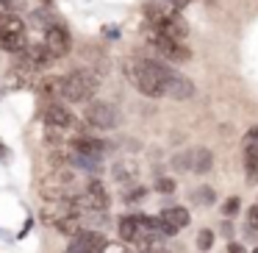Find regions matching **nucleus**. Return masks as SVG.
Here are the masks:
<instances>
[{"label":"nucleus","instance_id":"f257e3e1","mask_svg":"<svg viewBox=\"0 0 258 253\" xmlns=\"http://www.w3.org/2000/svg\"><path fill=\"white\" fill-rule=\"evenodd\" d=\"M169 67L153 59H134L128 62V75L134 86L147 97H161L164 95V78H167Z\"/></svg>","mask_w":258,"mask_h":253},{"label":"nucleus","instance_id":"f03ea898","mask_svg":"<svg viewBox=\"0 0 258 253\" xmlns=\"http://www.w3.org/2000/svg\"><path fill=\"white\" fill-rule=\"evenodd\" d=\"M97 86H100V78H97L92 70H73V73L64 78V97L73 100V103L92 100Z\"/></svg>","mask_w":258,"mask_h":253},{"label":"nucleus","instance_id":"7ed1b4c3","mask_svg":"<svg viewBox=\"0 0 258 253\" xmlns=\"http://www.w3.org/2000/svg\"><path fill=\"white\" fill-rule=\"evenodd\" d=\"M53 62H58V59L53 56L45 45H31V47H25L23 53H17L14 67L25 70V73H36V70H47Z\"/></svg>","mask_w":258,"mask_h":253},{"label":"nucleus","instance_id":"20e7f679","mask_svg":"<svg viewBox=\"0 0 258 253\" xmlns=\"http://www.w3.org/2000/svg\"><path fill=\"white\" fill-rule=\"evenodd\" d=\"M86 125L89 128H97V131H111L117 125V109L111 106L108 100H95L86 106V114H84Z\"/></svg>","mask_w":258,"mask_h":253},{"label":"nucleus","instance_id":"39448f33","mask_svg":"<svg viewBox=\"0 0 258 253\" xmlns=\"http://www.w3.org/2000/svg\"><path fill=\"white\" fill-rule=\"evenodd\" d=\"M156 34L164 36V39H172V42H183L186 36H189V25H186V20L180 17V14L164 12V17L156 23Z\"/></svg>","mask_w":258,"mask_h":253},{"label":"nucleus","instance_id":"423d86ee","mask_svg":"<svg viewBox=\"0 0 258 253\" xmlns=\"http://www.w3.org/2000/svg\"><path fill=\"white\" fill-rule=\"evenodd\" d=\"M150 45L156 47L164 59H169V62H175V64H183V62H189V59H191V50L183 45V42L164 39V36H158L156 31H153V36H150Z\"/></svg>","mask_w":258,"mask_h":253},{"label":"nucleus","instance_id":"0eeeda50","mask_svg":"<svg viewBox=\"0 0 258 253\" xmlns=\"http://www.w3.org/2000/svg\"><path fill=\"white\" fill-rule=\"evenodd\" d=\"M45 125H50V128H58V131H67V128H81L78 117H75L73 112H70L67 106H61V103H50V106L45 109Z\"/></svg>","mask_w":258,"mask_h":253},{"label":"nucleus","instance_id":"6e6552de","mask_svg":"<svg viewBox=\"0 0 258 253\" xmlns=\"http://www.w3.org/2000/svg\"><path fill=\"white\" fill-rule=\"evenodd\" d=\"M103 245H106V236L100 231H78V234H73L67 253H100Z\"/></svg>","mask_w":258,"mask_h":253},{"label":"nucleus","instance_id":"1a4fd4ad","mask_svg":"<svg viewBox=\"0 0 258 253\" xmlns=\"http://www.w3.org/2000/svg\"><path fill=\"white\" fill-rule=\"evenodd\" d=\"M42 45H45L56 59H61V56H67V53H70L73 39H70V34H67L64 25H53V28L45 31V42H42Z\"/></svg>","mask_w":258,"mask_h":253},{"label":"nucleus","instance_id":"9d476101","mask_svg":"<svg viewBox=\"0 0 258 253\" xmlns=\"http://www.w3.org/2000/svg\"><path fill=\"white\" fill-rule=\"evenodd\" d=\"M164 95L175 97V100H186V97L195 95V84H191L186 75L175 73V70H169L167 78H164Z\"/></svg>","mask_w":258,"mask_h":253},{"label":"nucleus","instance_id":"9b49d317","mask_svg":"<svg viewBox=\"0 0 258 253\" xmlns=\"http://www.w3.org/2000/svg\"><path fill=\"white\" fill-rule=\"evenodd\" d=\"M106 142L95 139V136H75L73 142H70V150L78 153V156H86V159H97L100 162V156L106 153Z\"/></svg>","mask_w":258,"mask_h":253},{"label":"nucleus","instance_id":"f8f14e48","mask_svg":"<svg viewBox=\"0 0 258 253\" xmlns=\"http://www.w3.org/2000/svg\"><path fill=\"white\" fill-rule=\"evenodd\" d=\"M211 167H214V153L208 147H195L191 150V173L206 175V173H211Z\"/></svg>","mask_w":258,"mask_h":253},{"label":"nucleus","instance_id":"ddd939ff","mask_svg":"<svg viewBox=\"0 0 258 253\" xmlns=\"http://www.w3.org/2000/svg\"><path fill=\"white\" fill-rule=\"evenodd\" d=\"M244 170H247V181L258 184V142L244 139Z\"/></svg>","mask_w":258,"mask_h":253},{"label":"nucleus","instance_id":"4468645a","mask_svg":"<svg viewBox=\"0 0 258 253\" xmlns=\"http://www.w3.org/2000/svg\"><path fill=\"white\" fill-rule=\"evenodd\" d=\"M161 220L169 225V228H175V231H180V228H186L189 225V212H186L183 206H172V209H164L161 212Z\"/></svg>","mask_w":258,"mask_h":253},{"label":"nucleus","instance_id":"2eb2a0df","mask_svg":"<svg viewBox=\"0 0 258 253\" xmlns=\"http://www.w3.org/2000/svg\"><path fill=\"white\" fill-rule=\"evenodd\" d=\"M36 92H39L42 97H64V78H42V81H36Z\"/></svg>","mask_w":258,"mask_h":253},{"label":"nucleus","instance_id":"dca6fc26","mask_svg":"<svg viewBox=\"0 0 258 253\" xmlns=\"http://www.w3.org/2000/svg\"><path fill=\"white\" fill-rule=\"evenodd\" d=\"M139 239V220L136 214H128V217L119 220V242H136Z\"/></svg>","mask_w":258,"mask_h":253},{"label":"nucleus","instance_id":"f3484780","mask_svg":"<svg viewBox=\"0 0 258 253\" xmlns=\"http://www.w3.org/2000/svg\"><path fill=\"white\" fill-rule=\"evenodd\" d=\"M25 47H28V39H25V34H3V36H0V50L23 53Z\"/></svg>","mask_w":258,"mask_h":253},{"label":"nucleus","instance_id":"a211bd4d","mask_svg":"<svg viewBox=\"0 0 258 253\" xmlns=\"http://www.w3.org/2000/svg\"><path fill=\"white\" fill-rule=\"evenodd\" d=\"M31 23H34L36 28L47 31V28H53V25H58V17L53 12H47V9H39V12L31 14Z\"/></svg>","mask_w":258,"mask_h":253},{"label":"nucleus","instance_id":"6ab92c4d","mask_svg":"<svg viewBox=\"0 0 258 253\" xmlns=\"http://www.w3.org/2000/svg\"><path fill=\"white\" fill-rule=\"evenodd\" d=\"M114 178H117L119 184L134 181L136 178V164L134 162H117V164H114Z\"/></svg>","mask_w":258,"mask_h":253},{"label":"nucleus","instance_id":"aec40b11","mask_svg":"<svg viewBox=\"0 0 258 253\" xmlns=\"http://www.w3.org/2000/svg\"><path fill=\"white\" fill-rule=\"evenodd\" d=\"M214 200H217V192H214L211 186H197V189L191 192V203H195V206H211Z\"/></svg>","mask_w":258,"mask_h":253},{"label":"nucleus","instance_id":"412c9836","mask_svg":"<svg viewBox=\"0 0 258 253\" xmlns=\"http://www.w3.org/2000/svg\"><path fill=\"white\" fill-rule=\"evenodd\" d=\"M25 9V0H0V17H17Z\"/></svg>","mask_w":258,"mask_h":253},{"label":"nucleus","instance_id":"4be33fe9","mask_svg":"<svg viewBox=\"0 0 258 253\" xmlns=\"http://www.w3.org/2000/svg\"><path fill=\"white\" fill-rule=\"evenodd\" d=\"M172 167H175V170H180V173L191 170V150H186V153H178V156H172Z\"/></svg>","mask_w":258,"mask_h":253},{"label":"nucleus","instance_id":"5701e85b","mask_svg":"<svg viewBox=\"0 0 258 253\" xmlns=\"http://www.w3.org/2000/svg\"><path fill=\"white\" fill-rule=\"evenodd\" d=\"M211 245H214V231L203 228L197 234V250H211Z\"/></svg>","mask_w":258,"mask_h":253},{"label":"nucleus","instance_id":"b1692460","mask_svg":"<svg viewBox=\"0 0 258 253\" xmlns=\"http://www.w3.org/2000/svg\"><path fill=\"white\" fill-rule=\"evenodd\" d=\"M239 209H241L239 197H228V200H225V206H222V214L230 220V217H236V214H239Z\"/></svg>","mask_w":258,"mask_h":253},{"label":"nucleus","instance_id":"393cba45","mask_svg":"<svg viewBox=\"0 0 258 253\" xmlns=\"http://www.w3.org/2000/svg\"><path fill=\"white\" fill-rule=\"evenodd\" d=\"M156 192H161V195H172V192H175V178L161 175V178L156 181Z\"/></svg>","mask_w":258,"mask_h":253},{"label":"nucleus","instance_id":"a878e982","mask_svg":"<svg viewBox=\"0 0 258 253\" xmlns=\"http://www.w3.org/2000/svg\"><path fill=\"white\" fill-rule=\"evenodd\" d=\"M125 203H136V200H145V197H147V189H145V186H134V189H128V192H125Z\"/></svg>","mask_w":258,"mask_h":253},{"label":"nucleus","instance_id":"bb28decb","mask_svg":"<svg viewBox=\"0 0 258 253\" xmlns=\"http://www.w3.org/2000/svg\"><path fill=\"white\" fill-rule=\"evenodd\" d=\"M100 253H131V250H128V245H125V242H108L106 239V245L100 247Z\"/></svg>","mask_w":258,"mask_h":253},{"label":"nucleus","instance_id":"cd10ccee","mask_svg":"<svg viewBox=\"0 0 258 253\" xmlns=\"http://www.w3.org/2000/svg\"><path fill=\"white\" fill-rule=\"evenodd\" d=\"M247 225H250L252 231H258V206H250V212H247Z\"/></svg>","mask_w":258,"mask_h":253},{"label":"nucleus","instance_id":"c85d7f7f","mask_svg":"<svg viewBox=\"0 0 258 253\" xmlns=\"http://www.w3.org/2000/svg\"><path fill=\"white\" fill-rule=\"evenodd\" d=\"M103 34H106L108 39H119V28H117V25H106V28H103Z\"/></svg>","mask_w":258,"mask_h":253},{"label":"nucleus","instance_id":"c756f323","mask_svg":"<svg viewBox=\"0 0 258 253\" xmlns=\"http://www.w3.org/2000/svg\"><path fill=\"white\" fill-rule=\"evenodd\" d=\"M228 253H247V250H244V245H239V242H230V245H228Z\"/></svg>","mask_w":258,"mask_h":253},{"label":"nucleus","instance_id":"7c9ffc66","mask_svg":"<svg viewBox=\"0 0 258 253\" xmlns=\"http://www.w3.org/2000/svg\"><path fill=\"white\" fill-rule=\"evenodd\" d=\"M247 142H258V125H252V128L247 131Z\"/></svg>","mask_w":258,"mask_h":253},{"label":"nucleus","instance_id":"2f4dec72","mask_svg":"<svg viewBox=\"0 0 258 253\" xmlns=\"http://www.w3.org/2000/svg\"><path fill=\"white\" fill-rule=\"evenodd\" d=\"M147 253H169V250H161V247H158V245H153V247H150V250H147Z\"/></svg>","mask_w":258,"mask_h":253},{"label":"nucleus","instance_id":"473e14b6","mask_svg":"<svg viewBox=\"0 0 258 253\" xmlns=\"http://www.w3.org/2000/svg\"><path fill=\"white\" fill-rule=\"evenodd\" d=\"M0 159H6V150H3V145H0Z\"/></svg>","mask_w":258,"mask_h":253},{"label":"nucleus","instance_id":"72a5a7b5","mask_svg":"<svg viewBox=\"0 0 258 253\" xmlns=\"http://www.w3.org/2000/svg\"><path fill=\"white\" fill-rule=\"evenodd\" d=\"M252 253H258V247H255V250H252Z\"/></svg>","mask_w":258,"mask_h":253}]
</instances>
